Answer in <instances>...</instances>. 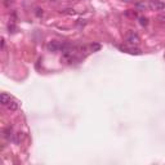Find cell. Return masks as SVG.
<instances>
[{
	"label": "cell",
	"instance_id": "cell-1",
	"mask_svg": "<svg viewBox=\"0 0 165 165\" xmlns=\"http://www.w3.org/2000/svg\"><path fill=\"white\" fill-rule=\"evenodd\" d=\"M148 7L152 10H163V9H165V3H163L161 0H150Z\"/></svg>",
	"mask_w": 165,
	"mask_h": 165
},
{
	"label": "cell",
	"instance_id": "cell-2",
	"mask_svg": "<svg viewBox=\"0 0 165 165\" xmlns=\"http://www.w3.org/2000/svg\"><path fill=\"white\" fill-rule=\"evenodd\" d=\"M126 41L129 43L130 45H137V44H139V36L134 32V31H129V34H128V36H126Z\"/></svg>",
	"mask_w": 165,
	"mask_h": 165
},
{
	"label": "cell",
	"instance_id": "cell-3",
	"mask_svg": "<svg viewBox=\"0 0 165 165\" xmlns=\"http://www.w3.org/2000/svg\"><path fill=\"white\" fill-rule=\"evenodd\" d=\"M120 51L126 52V53H130V54H141V51L137 49V48H128V47H119Z\"/></svg>",
	"mask_w": 165,
	"mask_h": 165
},
{
	"label": "cell",
	"instance_id": "cell-4",
	"mask_svg": "<svg viewBox=\"0 0 165 165\" xmlns=\"http://www.w3.org/2000/svg\"><path fill=\"white\" fill-rule=\"evenodd\" d=\"M0 99H2V105H4V106H7L8 103L12 101L10 96L7 94V93H2V96H0Z\"/></svg>",
	"mask_w": 165,
	"mask_h": 165
},
{
	"label": "cell",
	"instance_id": "cell-5",
	"mask_svg": "<svg viewBox=\"0 0 165 165\" xmlns=\"http://www.w3.org/2000/svg\"><path fill=\"white\" fill-rule=\"evenodd\" d=\"M7 107H8V110L9 111H16V110L18 108V103L17 102H14V101H10L8 105H7Z\"/></svg>",
	"mask_w": 165,
	"mask_h": 165
},
{
	"label": "cell",
	"instance_id": "cell-6",
	"mask_svg": "<svg viewBox=\"0 0 165 165\" xmlns=\"http://www.w3.org/2000/svg\"><path fill=\"white\" fill-rule=\"evenodd\" d=\"M12 132H13V130H12V128L8 126L7 129H5V132H4V137L7 138V139H10V137H12Z\"/></svg>",
	"mask_w": 165,
	"mask_h": 165
},
{
	"label": "cell",
	"instance_id": "cell-7",
	"mask_svg": "<svg viewBox=\"0 0 165 165\" xmlns=\"http://www.w3.org/2000/svg\"><path fill=\"white\" fill-rule=\"evenodd\" d=\"M139 21H141V25H142V26H147V18H143V17H141L139 18Z\"/></svg>",
	"mask_w": 165,
	"mask_h": 165
},
{
	"label": "cell",
	"instance_id": "cell-8",
	"mask_svg": "<svg viewBox=\"0 0 165 165\" xmlns=\"http://www.w3.org/2000/svg\"><path fill=\"white\" fill-rule=\"evenodd\" d=\"M62 13H66V14H75L74 9H66V10H62Z\"/></svg>",
	"mask_w": 165,
	"mask_h": 165
},
{
	"label": "cell",
	"instance_id": "cell-9",
	"mask_svg": "<svg viewBox=\"0 0 165 165\" xmlns=\"http://www.w3.org/2000/svg\"><path fill=\"white\" fill-rule=\"evenodd\" d=\"M90 48H92V51H93V52H94V51H98V49H99V48H101V47H99L98 44H94V45H92Z\"/></svg>",
	"mask_w": 165,
	"mask_h": 165
},
{
	"label": "cell",
	"instance_id": "cell-10",
	"mask_svg": "<svg viewBox=\"0 0 165 165\" xmlns=\"http://www.w3.org/2000/svg\"><path fill=\"white\" fill-rule=\"evenodd\" d=\"M159 20H160L161 22H165V14H160V16H159Z\"/></svg>",
	"mask_w": 165,
	"mask_h": 165
},
{
	"label": "cell",
	"instance_id": "cell-11",
	"mask_svg": "<svg viewBox=\"0 0 165 165\" xmlns=\"http://www.w3.org/2000/svg\"><path fill=\"white\" fill-rule=\"evenodd\" d=\"M2 48H3V49L5 48V41H4V39H2Z\"/></svg>",
	"mask_w": 165,
	"mask_h": 165
},
{
	"label": "cell",
	"instance_id": "cell-12",
	"mask_svg": "<svg viewBox=\"0 0 165 165\" xmlns=\"http://www.w3.org/2000/svg\"><path fill=\"white\" fill-rule=\"evenodd\" d=\"M123 2H132V0H123Z\"/></svg>",
	"mask_w": 165,
	"mask_h": 165
},
{
	"label": "cell",
	"instance_id": "cell-13",
	"mask_svg": "<svg viewBox=\"0 0 165 165\" xmlns=\"http://www.w3.org/2000/svg\"><path fill=\"white\" fill-rule=\"evenodd\" d=\"M52 2H54V0H52Z\"/></svg>",
	"mask_w": 165,
	"mask_h": 165
}]
</instances>
